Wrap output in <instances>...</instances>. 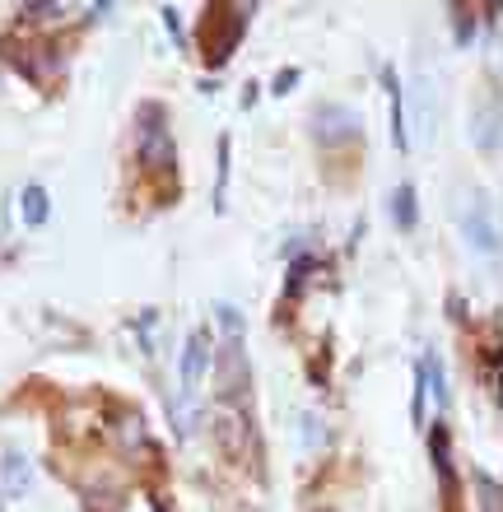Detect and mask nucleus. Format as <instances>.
Returning a JSON list of instances; mask_svg holds the SVG:
<instances>
[{
  "label": "nucleus",
  "instance_id": "1",
  "mask_svg": "<svg viewBox=\"0 0 503 512\" xmlns=\"http://www.w3.org/2000/svg\"><path fill=\"white\" fill-rule=\"evenodd\" d=\"M173 135L164 126V108H140V163L145 173H173Z\"/></svg>",
  "mask_w": 503,
  "mask_h": 512
},
{
  "label": "nucleus",
  "instance_id": "2",
  "mask_svg": "<svg viewBox=\"0 0 503 512\" xmlns=\"http://www.w3.org/2000/svg\"><path fill=\"white\" fill-rule=\"evenodd\" d=\"M215 378H219V396H224V405H233L247 391L243 336H224V345H219V354H215Z\"/></svg>",
  "mask_w": 503,
  "mask_h": 512
},
{
  "label": "nucleus",
  "instance_id": "3",
  "mask_svg": "<svg viewBox=\"0 0 503 512\" xmlns=\"http://www.w3.org/2000/svg\"><path fill=\"white\" fill-rule=\"evenodd\" d=\"M210 331L196 326L187 336V350H182V401H196V391H201V378H205V359H210Z\"/></svg>",
  "mask_w": 503,
  "mask_h": 512
},
{
  "label": "nucleus",
  "instance_id": "4",
  "mask_svg": "<svg viewBox=\"0 0 503 512\" xmlns=\"http://www.w3.org/2000/svg\"><path fill=\"white\" fill-rule=\"evenodd\" d=\"M33 485V461L24 452H0V499H24Z\"/></svg>",
  "mask_w": 503,
  "mask_h": 512
},
{
  "label": "nucleus",
  "instance_id": "5",
  "mask_svg": "<svg viewBox=\"0 0 503 512\" xmlns=\"http://www.w3.org/2000/svg\"><path fill=\"white\" fill-rule=\"evenodd\" d=\"M243 28H247V10L238 5V10H229V24L219 28V38H215V47H210V66H224L233 56V47H238V38H243Z\"/></svg>",
  "mask_w": 503,
  "mask_h": 512
},
{
  "label": "nucleus",
  "instance_id": "6",
  "mask_svg": "<svg viewBox=\"0 0 503 512\" xmlns=\"http://www.w3.org/2000/svg\"><path fill=\"white\" fill-rule=\"evenodd\" d=\"M466 238H471L480 252H494V247H499V229H494V219L485 205H471V215H466Z\"/></svg>",
  "mask_w": 503,
  "mask_h": 512
},
{
  "label": "nucleus",
  "instance_id": "7",
  "mask_svg": "<svg viewBox=\"0 0 503 512\" xmlns=\"http://www.w3.org/2000/svg\"><path fill=\"white\" fill-rule=\"evenodd\" d=\"M317 135L322 140H350V135H359V122L345 108H322L317 112Z\"/></svg>",
  "mask_w": 503,
  "mask_h": 512
},
{
  "label": "nucleus",
  "instance_id": "8",
  "mask_svg": "<svg viewBox=\"0 0 503 512\" xmlns=\"http://www.w3.org/2000/svg\"><path fill=\"white\" fill-rule=\"evenodd\" d=\"M243 433H247V424L233 410H219V419H215V438H219V447L229 452V457H243Z\"/></svg>",
  "mask_w": 503,
  "mask_h": 512
},
{
  "label": "nucleus",
  "instance_id": "9",
  "mask_svg": "<svg viewBox=\"0 0 503 512\" xmlns=\"http://www.w3.org/2000/svg\"><path fill=\"white\" fill-rule=\"evenodd\" d=\"M19 215H24L28 229H42V224H47V215H52L47 191H42V187H24V196H19Z\"/></svg>",
  "mask_w": 503,
  "mask_h": 512
},
{
  "label": "nucleus",
  "instance_id": "10",
  "mask_svg": "<svg viewBox=\"0 0 503 512\" xmlns=\"http://www.w3.org/2000/svg\"><path fill=\"white\" fill-rule=\"evenodd\" d=\"M476 140H480V149L499 145V108H494V98L485 103V117H480V126H476Z\"/></svg>",
  "mask_w": 503,
  "mask_h": 512
},
{
  "label": "nucleus",
  "instance_id": "11",
  "mask_svg": "<svg viewBox=\"0 0 503 512\" xmlns=\"http://www.w3.org/2000/svg\"><path fill=\"white\" fill-rule=\"evenodd\" d=\"M392 215H396V224H401V229H415V191H410V187H396Z\"/></svg>",
  "mask_w": 503,
  "mask_h": 512
},
{
  "label": "nucleus",
  "instance_id": "12",
  "mask_svg": "<svg viewBox=\"0 0 503 512\" xmlns=\"http://www.w3.org/2000/svg\"><path fill=\"white\" fill-rule=\"evenodd\" d=\"M429 447H434V461H438V475H443V485H452V461H448V433H443V424H434V438H429Z\"/></svg>",
  "mask_w": 503,
  "mask_h": 512
},
{
  "label": "nucleus",
  "instance_id": "13",
  "mask_svg": "<svg viewBox=\"0 0 503 512\" xmlns=\"http://www.w3.org/2000/svg\"><path fill=\"white\" fill-rule=\"evenodd\" d=\"M476 489H480V512H499V485L485 471H476Z\"/></svg>",
  "mask_w": 503,
  "mask_h": 512
},
{
  "label": "nucleus",
  "instance_id": "14",
  "mask_svg": "<svg viewBox=\"0 0 503 512\" xmlns=\"http://www.w3.org/2000/svg\"><path fill=\"white\" fill-rule=\"evenodd\" d=\"M19 14H24V19H56L61 5H19Z\"/></svg>",
  "mask_w": 503,
  "mask_h": 512
},
{
  "label": "nucleus",
  "instance_id": "15",
  "mask_svg": "<svg viewBox=\"0 0 503 512\" xmlns=\"http://www.w3.org/2000/svg\"><path fill=\"white\" fill-rule=\"evenodd\" d=\"M471 33H476V19L466 10H457V42H471Z\"/></svg>",
  "mask_w": 503,
  "mask_h": 512
}]
</instances>
